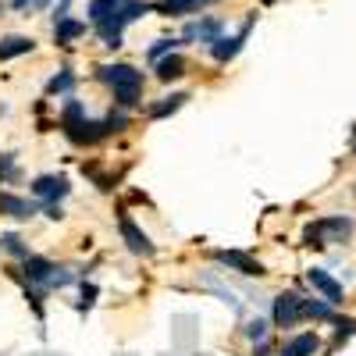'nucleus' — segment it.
I'll return each instance as SVG.
<instances>
[{
	"instance_id": "obj_1",
	"label": "nucleus",
	"mask_w": 356,
	"mask_h": 356,
	"mask_svg": "<svg viewBox=\"0 0 356 356\" xmlns=\"http://www.w3.org/2000/svg\"><path fill=\"white\" fill-rule=\"evenodd\" d=\"M104 82L114 86V100L122 107H136L139 104V89H143V72H136L132 65H107L100 68Z\"/></svg>"
},
{
	"instance_id": "obj_2",
	"label": "nucleus",
	"mask_w": 356,
	"mask_h": 356,
	"mask_svg": "<svg viewBox=\"0 0 356 356\" xmlns=\"http://www.w3.org/2000/svg\"><path fill=\"white\" fill-rule=\"evenodd\" d=\"M353 235V221L349 218H324L317 225L307 228V246H324V243H342Z\"/></svg>"
},
{
	"instance_id": "obj_3",
	"label": "nucleus",
	"mask_w": 356,
	"mask_h": 356,
	"mask_svg": "<svg viewBox=\"0 0 356 356\" xmlns=\"http://www.w3.org/2000/svg\"><path fill=\"white\" fill-rule=\"evenodd\" d=\"M300 321H303V300L296 292H282L275 300V324L278 328H292Z\"/></svg>"
},
{
	"instance_id": "obj_4",
	"label": "nucleus",
	"mask_w": 356,
	"mask_h": 356,
	"mask_svg": "<svg viewBox=\"0 0 356 356\" xmlns=\"http://www.w3.org/2000/svg\"><path fill=\"white\" fill-rule=\"evenodd\" d=\"M118 228H122V239H125V246L136 253V257H154V243L146 239V232L132 221V218H118Z\"/></svg>"
},
{
	"instance_id": "obj_5",
	"label": "nucleus",
	"mask_w": 356,
	"mask_h": 356,
	"mask_svg": "<svg viewBox=\"0 0 356 356\" xmlns=\"http://www.w3.org/2000/svg\"><path fill=\"white\" fill-rule=\"evenodd\" d=\"M33 196H40V200H47V203L68 196V178H65V175H40L36 182H33Z\"/></svg>"
},
{
	"instance_id": "obj_6",
	"label": "nucleus",
	"mask_w": 356,
	"mask_h": 356,
	"mask_svg": "<svg viewBox=\"0 0 356 356\" xmlns=\"http://www.w3.org/2000/svg\"><path fill=\"white\" fill-rule=\"evenodd\" d=\"M250 29H253V18H246V22H243V29H239L235 36H221V40L211 47L218 61H232V57L243 50V43H246V36H250Z\"/></svg>"
},
{
	"instance_id": "obj_7",
	"label": "nucleus",
	"mask_w": 356,
	"mask_h": 356,
	"mask_svg": "<svg viewBox=\"0 0 356 356\" xmlns=\"http://www.w3.org/2000/svg\"><path fill=\"white\" fill-rule=\"evenodd\" d=\"M307 282H310L317 292H324V300H328L332 307L342 303V285H339L328 271H321V267H310V271H307Z\"/></svg>"
},
{
	"instance_id": "obj_8",
	"label": "nucleus",
	"mask_w": 356,
	"mask_h": 356,
	"mask_svg": "<svg viewBox=\"0 0 356 356\" xmlns=\"http://www.w3.org/2000/svg\"><path fill=\"white\" fill-rule=\"evenodd\" d=\"M218 260H221L225 267H235V271H243V275H264L260 260H253V257H246V253H239V250H221Z\"/></svg>"
},
{
	"instance_id": "obj_9",
	"label": "nucleus",
	"mask_w": 356,
	"mask_h": 356,
	"mask_svg": "<svg viewBox=\"0 0 356 356\" xmlns=\"http://www.w3.org/2000/svg\"><path fill=\"white\" fill-rule=\"evenodd\" d=\"M0 214L25 221V218H33V214H36V207L29 203V200H22V196H15V193H0Z\"/></svg>"
},
{
	"instance_id": "obj_10",
	"label": "nucleus",
	"mask_w": 356,
	"mask_h": 356,
	"mask_svg": "<svg viewBox=\"0 0 356 356\" xmlns=\"http://www.w3.org/2000/svg\"><path fill=\"white\" fill-rule=\"evenodd\" d=\"M33 40L29 36H8L0 40V61H11V57H22V54H33Z\"/></svg>"
},
{
	"instance_id": "obj_11",
	"label": "nucleus",
	"mask_w": 356,
	"mask_h": 356,
	"mask_svg": "<svg viewBox=\"0 0 356 356\" xmlns=\"http://www.w3.org/2000/svg\"><path fill=\"white\" fill-rule=\"evenodd\" d=\"M221 22L218 18H207V22H200V25H189L186 29V40H203V43H218L221 36Z\"/></svg>"
},
{
	"instance_id": "obj_12",
	"label": "nucleus",
	"mask_w": 356,
	"mask_h": 356,
	"mask_svg": "<svg viewBox=\"0 0 356 356\" xmlns=\"http://www.w3.org/2000/svg\"><path fill=\"white\" fill-rule=\"evenodd\" d=\"M25 271H29V278L33 282H54V275H57V267L50 264V260H43V257H25Z\"/></svg>"
},
{
	"instance_id": "obj_13",
	"label": "nucleus",
	"mask_w": 356,
	"mask_h": 356,
	"mask_svg": "<svg viewBox=\"0 0 356 356\" xmlns=\"http://www.w3.org/2000/svg\"><path fill=\"white\" fill-rule=\"evenodd\" d=\"M317 346H321V342H317V335H314V332H307V335H296V339L285 346V353H282V356H314V353H317Z\"/></svg>"
},
{
	"instance_id": "obj_14",
	"label": "nucleus",
	"mask_w": 356,
	"mask_h": 356,
	"mask_svg": "<svg viewBox=\"0 0 356 356\" xmlns=\"http://www.w3.org/2000/svg\"><path fill=\"white\" fill-rule=\"evenodd\" d=\"M82 33H86V25H82V22H72V18H61V22L54 25V40H57V43H72V40H79Z\"/></svg>"
},
{
	"instance_id": "obj_15",
	"label": "nucleus",
	"mask_w": 356,
	"mask_h": 356,
	"mask_svg": "<svg viewBox=\"0 0 356 356\" xmlns=\"http://www.w3.org/2000/svg\"><path fill=\"white\" fill-rule=\"evenodd\" d=\"M157 75H161L164 82L182 79V75H186V61H182L178 54H171V57H164V61H157Z\"/></svg>"
},
{
	"instance_id": "obj_16",
	"label": "nucleus",
	"mask_w": 356,
	"mask_h": 356,
	"mask_svg": "<svg viewBox=\"0 0 356 356\" xmlns=\"http://www.w3.org/2000/svg\"><path fill=\"white\" fill-rule=\"evenodd\" d=\"M203 4H214V0H161V11L164 15H186V11H196Z\"/></svg>"
},
{
	"instance_id": "obj_17",
	"label": "nucleus",
	"mask_w": 356,
	"mask_h": 356,
	"mask_svg": "<svg viewBox=\"0 0 356 356\" xmlns=\"http://www.w3.org/2000/svg\"><path fill=\"white\" fill-rule=\"evenodd\" d=\"M122 4H125V0H93V4H89V18L100 25V22H107Z\"/></svg>"
},
{
	"instance_id": "obj_18",
	"label": "nucleus",
	"mask_w": 356,
	"mask_h": 356,
	"mask_svg": "<svg viewBox=\"0 0 356 356\" xmlns=\"http://www.w3.org/2000/svg\"><path fill=\"white\" fill-rule=\"evenodd\" d=\"M186 100H189L186 93H171V97H164L161 104H154V107H150V118H168V114H175L178 107H182Z\"/></svg>"
},
{
	"instance_id": "obj_19",
	"label": "nucleus",
	"mask_w": 356,
	"mask_h": 356,
	"mask_svg": "<svg viewBox=\"0 0 356 356\" xmlns=\"http://www.w3.org/2000/svg\"><path fill=\"white\" fill-rule=\"evenodd\" d=\"M303 317H314V321H328L332 317V303H317V300H303Z\"/></svg>"
},
{
	"instance_id": "obj_20",
	"label": "nucleus",
	"mask_w": 356,
	"mask_h": 356,
	"mask_svg": "<svg viewBox=\"0 0 356 356\" xmlns=\"http://www.w3.org/2000/svg\"><path fill=\"white\" fill-rule=\"evenodd\" d=\"M72 86H75V75H72V72H61V75H57V79H50V86H47V93H50V97H57V93H68Z\"/></svg>"
},
{
	"instance_id": "obj_21",
	"label": "nucleus",
	"mask_w": 356,
	"mask_h": 356,
	"mask_svg": "<svg viewBox=\"0 0 356 356\" xmlns=\"http://www.w3.org/2000/svg\"><path fill=\"white\" fill-rule=\"evenodd\" d=\"M335 328H339V332H335V346H342L346 339L356 335V321H353V317H342V321H335Z\"/></svg>"
},
{
	"instance_id": "obj_22",
	"label": "nucleus",
	"mask_w": 356,
	"mask_h": 356,
	"mask_svg": "<svg viewBox=\"0 0 356 356\" xmlns=\"http://www.w3.org/2000/svg\"><path fill=\"white\" fill-rule=\"evenodd\" d=\"M0 246H4L8 253H15V257H22V260L29 257V250L22 246V239H18V235H0Z\"/></svg>"
},
{
	"instance_id": "obj_23",
	"label": "nucleus",
	"mask_w": 356,
	"mask_h": 356,
	"mask_svg": "<svg viewBox=\"0 0 356 356\" xmlns=\"http://www.w3.org/2000/svg\"><path fill=\"white\" fill-rule=\"evenodd\" d=\"M264 332H267V324H264V321H260V317H257V321H250V324H246V335H250V339H257V342H260V339H264Z\"/></svg>"
},
{
	"instance_id": "obj_24",
	"label": "nucleus",
	"mask_w": 356,
	"mask_h": 356,
	"mask_svg": "<svg viewBox=\"0 0 356 356\" xmlns=\"http://www.w3.org/2000/svg\"><path fill=\"white\" fill-rule=\"evenodd\" d=\"M168 50H171V40H157V47H150V61H161Z\"/></svg>"
},
{
	"instance_id": "obj_25",
	"label": "nucleus",
	"mask_w": 356,
	"mask_h": 356,
	"mask_svg": "<svg viewBox=\"0 0 356 356\" xmlns=\"http://www.w3.org/2000/svg\"><path fill=\"white\" fill-rule=\"evenodd\" d=\"M93 296H97V289L86 285V289H82V307H93Z\"/></svg>"
},
{
	"instance_id": "obj_26",
	"label": "nucleus",
	"mask_w": 356,
	"mask_h": 356,
	"mask_svg": "<svg viewBox=\"0 0 356 356\" xmlns=\"http://www.w3.org/2000/svg\"><path fill=\"white\" fill-rule=\"evenodd\" d=\"M29 4V0H15V8H25Z\"/></svg>"
},
{
	"instance_id": "obj_27",
	"label": "nucleus",
	"mask_w": 356,
	"mask_h": 356,
	"mask_svg": "<svg viewBox=\"0 0 356 356\" xmlns=\"http://www.w3.org/2000/svg\"><path fill=\"white\" fill-rule=\"evenodd\" d=\"M36 4H47V0H36Z\"/></svg>"
},
{
	"instance_id": "obj_28",
	"label": "nucleus",
	"mask_w": 356,
	"mask_h": 356,
	"mask_svg": "<svg viewBox=\"0 0 356 356\" xmlns=\"http://www.w3.org/2000/svg\"><path fill=\"white\" fill-rule=\"evenodd\" d=\"M353 150H356V139H353Z\"/></svg>"
}]
</instances>
